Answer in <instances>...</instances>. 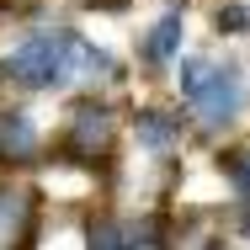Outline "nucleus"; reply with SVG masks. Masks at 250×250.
<instances>
[{
	"instance_id": "1",
	"label": "nucleus",
	"mask_w": 250,
	"mask_h": 250,
	"mask_svg": "<svg viewBox=\"0 0 250 250\" xmlns=\"http://www.w3.org/2000/svg\"><path fill=\"white\" fill-rule=\"evenodd\" d=\"M75 43H80L75 27H59V21L38 27V32H27L16 48L5 53L0 75L16 80V85H27V91H59L75 75Z\"/></svg>"
},
{
	"instance_id": "2",
	"label": "nucleus",
	"mask_w": 250,
	"mask_h": 250,
	"mask_svg": "<svg viewBox=\"0 0 250 250\" xmlns=\"http://www.w3.org/2000/svg\"><path fill=\"white\" fill-rule=\"evenodd\" d=\"M192 106H197V117L208 128H229L245 112V69L240 64H213V75H208V85Z\"/></svg>"
},
{
	"instance_id": "3",
	"label": "nucleus",
	"mask_w": 250,
	"mask_h": 250,
	"mask_svg": "<svg viewBox=\"0 0 250 250\" xmlns=\"http://www.w3.org/2000/svg\"><path fill=\"white\" fill-rule=\"evenodd\" d=\"M133 133H139V144L149 154H170L181 144V117L160 112V106H144V112H133Z\"/></svg>"
},
{
	"instance_id": "4",
	"label": "nucleus",
	"mask_w": 250,
	"mask_h": 250,
	"mask_svg": "<svg viewBox=\"0 0 250 250\" xmlns=\"http://www.w3.org/2000/svg\"><path fill=\"white\" fill-rule=\"evenodd\" d=\"M181 38H187V16H181V11H165L149 32H144L139 59H144V64H170V59L181 53Z\"/></svg>"
},
{
	"instance_id": "5",
	"label": "nucleus",
	"mask_w": 250,
	"mask_h": 250,
	"mask_svg": "<svg viewBox=\"0 0 250 250\" xmlns=\"http://www.w3.org/2000/svg\"><path fill=\"white\" fill-rule=\"evenodd\" d=\"M32 149H38V123H32L21 106L0 112V154H11V160H27Z\"/></svg>"
},
{
	"instance_id": "6",
	"label": "nucleus",
	"mask_w": 250,
	"mask_h": 250,
	"mask_svg": "<svg viewBox=\"0 0 250 250\" xmlns=\"http://www.w3.org/2000/svg\"><path fill=\"white\" fill-rule=\"evenodd\" d=\"M106 133H112V112H106V106H91V101H85V106H75V144H80V149H96V144H106Z\"/></svg>"
},
{
	"instance_id": "7",
	"label": "nucleus",
	"mask_w": 250,
	"mask_h": 250,
	"mask_svg": "<svg viewBox=\"0 0 250 250\" xmlns=\"http://www.w3.org/2000/svg\"><path fill=\"white\" fill-rule=\"evenodd\" d=\"M218 170H224L229 192H234L240 202H250V149H224L218 154Z\"/></svg>"
},
{
	"instance_id": "8",
	"label": "nucleus",
	"mask_w": 250,
	"mask_h": 250,
	"mask_svg": "<svg viewBox=\"0 0 250 250\" xmlns=\"http://www.w3.org/2000/svg\"><path fill=\"white\" fill-rule=\"evenodd\" d=\"M208 75H213V64L208 59H181V69H176V85H181V96L197 101L202 85H208Z\"/></svg>"
},
{
	"instance_id": "9",
	"label": "nucleus",
	"mask_w": 250,
	"mask_h": 250,
	"mask_svg": "<svg viewBox=\"0 0 250 250\" xmlns=\"http://www.w3.org/2000/svg\"><path fill=\"white\" fill-rule=\"evenodd\" d=\"M91 250H139V245H133V229H117L112 218H101L91 229Z\"/></svg>"
},
{
	"instance_id": "10",
	"label": "nucleus",
	"mask_w": 250,
	"mask_h": 250,
	"mask_svg": "<svg viewBox=\"0 0 250 250\" xmlns=\"http://www.w3.org/2000/svg\"><path fill=\"white\" fill-rule=\"evenodd\" d=\"M218 32H229V38H245V32H250V5H240V0L218 5Z\"/></svg>"
}]
</instances>
